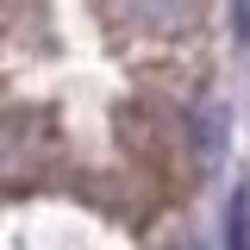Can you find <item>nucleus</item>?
I'll list each match as a JSON object with an SVG mask.
<instances>
[{"label": "nucleus", "instance_id": "7ed1b4c3", "mask_svg": "<svg viewBox=\"0 0 250 250\" xmlns=\"http://www.w3.org/2000/svg\"><path fill=\"white\" fill-rule=\"evenodd\" d=\"M231 13H238V38L250 44V0H231Z\"/></svg>", "mask_w": 250, "mask_h": 250}, {"label": "nucleus", "instance_id": "f03ea898", "mask_svg": "<svg viewBox=\"0 0 250 250\" xmlns=\"http://www.w3.org/2000/svg\"><path fill=\"white\" fill-rule=\"evenodd\" d=\"M200 144H207V156L219 163V150H225V113H219V106L200 113Z\"/></svg>", "mask_w": 250, "mask_h": 250}, {"label": "nucleus", "instance_id": "f257e3e1", "mask_svg": "<svg viewBox=\"0 0 250 250\" xmlns=\"http://www.w3.org/2000/svg\"><path fill=\"white\" fill-rule=\"evenodd\" d=\"M188 0H119V13H131V19H182Z\"/></svg>", "mask_w": 250, "mask_h": 250}]
</instances>
